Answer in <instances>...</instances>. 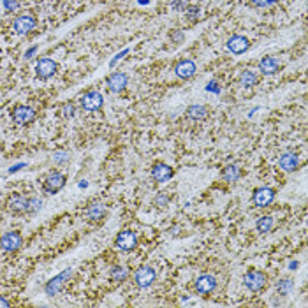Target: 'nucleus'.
Returning a JSON list of instances; mask_svg holds the SVG:
<instances>
[{"label": "nucleus", "instance_id": "4be33fe9", "mask_svg": "<svg viewBox=\"0 0 308 308\" xmlns=\"http://www.w3.org/2000/svg\"><path fill=\"white\" fill-rule=\"evenodd\" d=\"M240 176H242V169H240L238 164H229L224 168V171H222V178L226 181H229V183L238 181Z\"/></svg>", "mask_w": 308, "mask_h": 308}, {"label": "nucleus", "instance_id": "39448f33", "mask_svg": "<svg viewBox=\"0 0 308 308\" xmlns=\"http://www.w3.org/2000/svg\"><path fill=\"white\" fill-rule=\"evenodd\" d=\"M155 270L150 266H143L139 268V270L134 273V282H136V286L139 287V289H146V287H150L153 282H155Z\"/></svg>", "mask_w": 308, "mask_h": 308}, {"label": "nucleus", "instance_id": "2f4dec72", "mask_svg": "<svg viewBox=\"0 0 308 308\" xmlns=\"http://www.w3.org/2000/svg\"><path fill=\"white\" fill-rule=\"evenodd\" d=\"M67 160H69V155H67V153H64V152L55 153V162H67Z\"/></svg>", "mask_w": 308, "mask_h": 308}, {"label": "nucleus", "instance_id": "f257e3e1", "mask_svg": "<svg viewBox=\"0 0 308 308\" xmlns=\"http://www.w3.org/2000/svg\"><path fill=\"white\" fill-rule=\"evenodd\" d=\"M266 282H268L266 275L259 270H250V271H247L243 276V286L252 292H257L260 289H264Z\"/></svg>", "mask_w": 308, "mask_h": 308}, {"label": "nucleus", "instance_id": "b1692460", "mask_svg": "<svg viewBox=\"0 0 308 308\" xmlns=\"http://www.w3.org/2000/svg\"><path fill=\"white\" fill-rule=\"evenodd\" d=\"M255 229H257L259 232H268L273 229V219L271 217H260L257 219V222H255Z\"/></svg>", "mask_w": 308, "mask_h": 308}, {"label": "nucleus", "instance_id": "412c9836", "mask_svg": "<svg viewBox=\"0 0 308 308\" xmlns=\"http://www.w3.org/2000/svg\"><path fill=\"white\" fill-rule=\"evenodd\" d=\"M259 69L263 70L264 74H275L276 70L280 69V62L276 60L275 57H264L263 60L259 62Z\"/></svg>", "mask_w": 308, "mask_h": 308}, {"label": "nucleus", "instance_id": "1a4fd4ad", "mask_svg": "<svg viewBox=\"0 0 308 308\" xmlns=\"http://www.w3.org/2000/svg\"><path fill=\"white\" fill-rule=\"evenodd\" d=\"M217 289V278L213 275H201L196 280V291L199 294H211Z\"/></svg>", "mask_w": 308, "mask_h": 308}, {"label": "nucleus", "instance_id": "a878e982", "mask_svg": "<svg viewBox=\"0 0 308 308\" xmlns=\"http://www.w3.org/2000/svg\"><path fill=\"white\" fill-rule=\"evenodd\" d=\"M292 287H294V283H292L291 278H283L276 283V291H278L280 294H289V292L292 291Z\"/></svg>", "mask_w": 308, "mask_h": 308}, {"label": "nucleus", "instance_id": "aec40b11", "mask_svg": "<svg viewBox=\"0 0 308 308\" xmlns=\"http://www.w3.org/2000/svg\"><path fill=\"white\" fill-rule=\"evenodd\" d=\"M187 116L192 120H206L208 118V108L203 104H192L187 108Z\"/></svg>", "mask_w": 308, "mask_h": 308}, {"label": "nucleus", "instance_id": "473e14b6", "mask_svg": "<svg viewBox=\"0 0 308 308\" xmlns=\"http://www.w3.org/2000/svg\"><path fill=\"white\" fill-rule=\"evenodd\" d=\"M171 7H173V9H176V11H183L185 0H173V2H171Z\"/></svg>", "mask_w": 308, "mask_h": 308}, {"label": "nucleus", "instance_id": "20e7f679", "mask_svg": "<svg viewBox=\"0 0 308 308\" xmlns=\"http://www.w3.org/2000/svg\"><path fill=\"white\" fill-rule=\"evenodd\" d=\"M7 210L14 215H23V213H29V197L21 194H11L7 199Z\"/></svg>", "mask_w": 308, "mask_h": 308}, {"label": "nucleus", "instance_id": "c85d7f7f", "mask_svg": "<svg viewBox=\"0 0 308 308\" xmlns=\"http://www.w3.org/2000/svg\"><path fill=\"white\" fill-rule=\"evenodd\" d=\"M276 2H278V0H252V4L257 7H270Z\"/></svg>", "mask_w": 308, "mask_h": 308}, {"label": "nucleus", "instance_id": "2eb2a0df", "mask_svg": "<svg viewBox=\"0 0 308 308\" xmlns=\"http://www.w3.org/2000/svg\"><path fill=\"white\" fill-rule=\"evenodd\" d=\"M278 165H280V169H283L286 173L296 171V169H298V165H299V159H298V155H296L294 152H287V153H283V155L280 157Z\"/></svg>", "mask_w": 308, "mask_h": 308}, {"label": "nucleus", "instance_id": "cd10ccee", "mask_svg": "<svg viewBox=\"0 0 308 308\" xmlns=\"http://www.w3.org/2000/svg\"><path fill=\"white\" fill-rule=\"evenodd\" d=\"M62 113H64L65 118H73L74 113H76V108H74L73 102H65V104L62 106Z\"/></svg>", "mask_w": 308, "mask_h": 308}, {"label": "nucleus", "instance_id": "9b49d317", "mask_svg": "<svg viewBox=\"0 0 308 308\" xmlns=\"http://www.w3.org/2000/svg\"><path fill=\"white\" fill-rule=\"evenodd\" d=\"M173 175H175V169H173L171 165H168V164H164V162L153 164V168H152V178L155 180V181H160V183H162V181L171 180Z\"/></svg>", "mask_w": 308, "mask_h": 308}, {"label": "nucleus", "instance_id": "6e6552de", "mask_svg": "<svg viewBox=\"0 0 308 308\" xmlns=\"http://www.w3.org/2000/svg\"><path fill=\"white\" fill-rule=\"evenodd\" d=\"M35 18L32 16V14H21V16H18L16 19H14V32L19 34V35H25L29 32H32V30L35 29Z\"/></svg>", "mask_w": 308, "mask_h": 308}, {"label": "nucleus", "instance_id": "e433bc0d", "mask_svg": "<svg viewBox=\"0 0 308 308\" xmlns=\"http://www.w3.org/2000/svg\"><path fill=\"white\" fill-rule=\"evenodd\" d=\"M11 303L7 301V299H4V298H0V306H9Z\"/></svg>", "mask_w": 308, "mask_h": 308}, {"label": "nucleus", "instance_id": "c9c22d12", "mask_svg": "<svg viewBox=\"0 0 308 308\" xmlns=\"http://www.w3.org/2000/svg\"><path fill=\"white\" fill-rule=\"evenodd\" d=\"M35 51H37V48H32L30 51H27V53H25V58H27V60H29V58H32V55L35 53Z\"/></svg>", "mask_w": 308, "mask_h": 308}, {"label": "nucleus", "instance_id": "4c0bfd02", "mask_svg": "<svg viewBox=\"0 0 308 308\" xmlns=\"http://www.w3.org/2000/svg\"><path fill=\"white\" fill-rule=\"evenodd\" d=\"M298 268V263H291V270H296Z\"/></svg>", "mask_w": 308, "mask_h": 308}, {"label": "nucleus", "instance_id": "5701e85b", "mask_svg": "<svg viewBox=\"0 0 308 308\" xmlns=\"http://www.w3.org/2000/svg\"><path fill=\"white\" fill-rule=\"evenodd\" d=\"M109 275H111L113 282H124V280L129 276V270L124 266H113L111 271H109Z\"/></svg>", "mask_w": 308, "mask_h": 308}, {"label": "nucleus", "instance_id": "f704fd0d", "mask_svg": "<svg viewBox=\"0 0 308 308\" xmlns=\"http://www.w3.org/2000/svg\"><path fill=\"white\" fill-rule=\"evenodd\" d=\"M183 37H185V35H183V32H175V34H173V39H175L176 42H178L180 39H183Z\"/></svg>", "mask_w": 308, "mask_h": 308}, {"label": "nucleus", "instance_id": "9d476101", "mask_svg": "<svg viewBox=\"0 0 308 308\" xmlns=\"http://www.w3.org/2000/svg\"><path fill=\"white\" fill-rule=\"evenodd\" d=\"M13 120L18 125H27L35 120V111L32 108H29V106H16L13 111Z\"/></svg>", "mask_w": 308, "mask_h": 308}, {"label": "nucleus", "instance_id": "7ed1b4c3", "mask_svg": "<svg viewBox=\"0 0 308 308\" xmlns=\"http://www.w3.org/2000/svg\"><path fill=\"white\" fill-rule=\"evenodd\" d=\"M81 108L86 109V111H97V109L102 108V104H104V99H102L101 92H97V90H90V92H86L85 96L81 97Z\"/></svg>", "mask_w": 308, "mask_h": 308}, {"label": "nucleus", "instance_id": "393cba45", "mask_svg": "<svg viewBox=\"0 0 308 308\" xmlns=\"http://www.w3.org/2000/svg\"><path fill=\"white\" fill-rule=\"evenodd\" d=\"M240 83L243 86H254L257 83V76H255L254 70H243L242 76H240Z\"/></svg>", "mask_w": 308, "mask_h": 308}, {"label": "nucleus", "instance_id": "f03ea898", "mask_svg": "<svg viewBox=\"0 0 308 308\" xmlns=\"http://www.w3.org/2000/svg\"><path fill=\"white\" fill-rule=\"evenodd\" d=\"M64 187H65V176L58 171L50 173L44 178V181H42V188H44V192H48V194H57V192H60Z\"/></svg>", "mask_w": 308, "mask_h": 308}, {"label": "nucleus", "instance_id": "a211bd4d", "mask_svg": "<svg viewBox=\"0 0 308 308\" xmlns=\"http://www.w3.org/2000/svg\"><path fill=\"white\" fill-rule=\"evenodd\" d=\"M108 86L113 93H118L127 86V76L122 73H114L108 78Z\"/></svg>", "mask_w": 308, "mask_h": 308}, {"label": "nucleus", "instance_id": "423d86ee", "mask_svg": "<svg viewBox=\"0 0 308 308\" xmlns=\"http://www.w3.org/2000/svg\"><path fill=\"white\" fill-rule=\"evenodd\" d=\"M21 243H23V238L16 231L6 232V234H2V238H0V248H2L4 252H16L18 248L21 247Z\"/></svg>", "mask_w": 308, "mask_h": 308}, {"label": "nucleus", "instance_id": "bb28decb", "mask_svg": "<svg viewBox=\"0 0 308 308\" xmlns=\"http://www.w3.org/2000/svg\"><path fill=\"white\" fill-rule=\"evenodd\" d=\"M41 206H42V199H39V197H29V211L30 213H35Z\"/></svg>", "mask_w": 308, "mask_h": 308}, {"label": "nucleus", "instance_id": "c756f323", "mask_svg": "<svg viewBox=\"0 0 308 308\" xmlns=\"http://www.w3.org/2000/svg\"><path fill=\"white\" fill-rule=\"evenodd\" d=\"M168 203H169V197L165 196V194H159V196L155 197V204H157V206L162 208V206H165Z\"/></svg>", "mask_w": 308, "mask_h": 308}, {"label": "nucleus", "instance_id": "f8f14e48", "mask_svg": "<svg viewBox=\"0 0 308 308\" xmlns=\"http://www.w3.org/2000/svg\"><path fill=\"white\" fill-rule=\"evenodd\" d=\"M35 73H37V76L41 80H48V78H51L57 73V62L51 60V58H42V60H39L37 67H35Z\"/></svg>", "mask_w": 308, "mask_h": 308}, {"label": "nucleus", "instance_id": "72a5a7b5", "mask_svg": "<svg viewBox=\"0 0 308 308\" xmlns=\"http://www.w3.org/2000/svg\"><path fill=\"white\" fill-rule=\"evenodd\" d=\"M124 55H127V50H125V51H122V53H120V55H116V58H113V60H111V67H113L114 64H116V62H118V60H120V58H122V57H124Z\"/></svg>", "mask_w": 308, "mask_h": 308}, {"label": "nucleus", "instance_id": "dca6fc26", "mask_svg": "<svg viewBox=\"0 0 308 308\" xmlns=\"http://www.w3.org/2000/svg\"><path fill=\"white\" fill-rule=\"evenodd\" d=\"M70 273H73V271H70V268H67L64 273H60L58 276H55V278H51L50 282L46 283V292H48L50 296H55V294H57V292L60 291L62 283H64L65 280L70 276Z\"/></svg>", "mask_w": 308, "mask_h": 308}, {"label": "nucleus", "instance_id": "6ab92c4d", "mask_svg": "<svg viewBox=\"0 0 308 308\" xmlns=\"http://www.w3.org/2000/svg\"><path fill=\"white\" fill-rule=\"evenodd\" d=\"M85 217L88 220H92V222H99V220L106 217V206H104V204H101V203L90 204V206L86 208V211H85Z\"/></svg>", "mask_w": 308, "mask_h": 308}, {"label": "nucleus", "instance_id": "0eeeda50", "mask_svg": "<svg viewBox=\"0 0 308 308\" xmlns=\"http://www.w3.org/2000/svg\"><path fill=\"white\" fill-rule=\"evenodd\" d=\"M114 245H116V247L120 248V250H124V252L134 250V248L137 247V236H136V232H132V231H122V232H118L116 240H114Z\"/></svg>", "mask_w": 308, "mask_h": 308}, {"label": "nucleus", "instance_id": "4468645a", "mask_svg": "<svg viewBox=\"0 0 308 308\" xmlns=\"http://www.w3.org/2000/svg\"><path fill=\"white\" fill-rule=\"evenodd\" d=\"M227 48H229V51H232V53L242 55L250 48V42H248V39L243 37V35H232V37H229V41H227Z\"/></svg>", "mask_w": 308, "mask_h": 308}, {"label": "nucleus", "instance_id": "f3484780", "mask_svg": "<svg viewBox=\"0 0 308 308\" xmlns=\"http://www.w3.org/2000/svg\"><path fill=\"white\" fill-rule=\"evenodd\" d=\"M175 73L181 80H188V78H192L196 74V64L192 60H181L176 64Z\"/></svg>", "mask_w": 308, "mask_h": 308}, {"label": "nucleus", "instance_id": "7c9ffc66", "mask_svg": "<svg viewBox=\"0 0 308 308\" xmlns=\"http://www.w3.org/2000/svg\"><path fill=\"white\" fill-rule=\"evenodd\" d=\"M197 14H199V9H197V7H194V6L187 7V18L188 19H196Z\"/></svg>", "mask_w": 308, "mask_h": 308}, {"label": "nucleus", "instance_id": "ddd939ff", "mask_svg": "<svg viewBox=\"0 0 308 308\" xmlns=\"http://www.w3.org/2000/svg\"><path fill=\"white\" fill-rule=\"evenodd\" d=\"M273 199H275V191L270 187H260L254 192L255 206H268L270 203H273Z\"/></svg>", "mask_w": 308, "mask_h": 308}]
</instances>
